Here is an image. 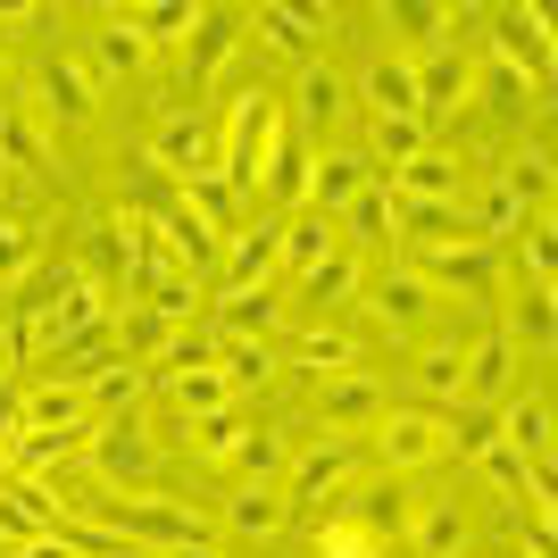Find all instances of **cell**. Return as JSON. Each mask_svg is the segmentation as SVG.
Masks as SVG:
<instances>
[{
    "label": "cell",
    "instance_id": "obj_1",
    "mask_svg": "<svg viewBox=\"0 0 558 558\" xmlns=\"http://www.w3.org/2000/svg\"><path fill=\"white\" fill-rule=\"evenodd\" d=\"M276 134H283V100L267 93V84H242V93L226 100V125H217V175H226L233 192H258V167H267Z\"/></svg>",
    "mask_w": 558,
    "mask_h": 558
},
{
    "label": "cell",
    "instance_id": "obj_2",
    "mask_svg": "<svg viewBox=\"0 0 558 558\" xmlns=\"http://www.w3.org/2000/svg\"><path fill=\"white\" fill-rule=\"evenodd\" d=\"M359 466H367V442H342V434H317L308 450H292V466H283V509H326V500H342L350 484H359Z\"/></svg>",
    "mask_w": 558,
    "mask_h": 558
},
{
    "label": "cell",
    "instance_id": "obj_3",
    "mask_svg": "<svg viewBox=\"0 0 558 558\" xmlns=\"http://www.w3.org/2000/svg\"><path fill=\"white\" fill-rule=\"evenodd\" d=\"M84 475H93L100 492H142L159 475V442L142 434V417H100L93 434H84Z\"/></svg>",
    "mask_w": 558,
    "mask_h": 558
},
{
    "label": "cell",
    "instance_id": "obj_4",
    "mask_svg": "<svg viewBox=\"0 0 558 558\" xmlns=\"http://www.w3.org/2000/svg\"><path fill=\"white\" fill-rule=\"evenodd\" d=\"M367 450L384 475H417V466H442L450 459V425L434 409H384L367 425Z\"/></svg>",
    "mask_w": 558,
    "mask_h": 558
},
{
    "label": "cell",
    "instance_id": "obj_5",
    "mask_svg": "<svg viewBox=\"0 0 558 558\" xmlns=\"http://www.w3.org/2000/svg\"><path fill=\"white\" fill-rule=\"evenodd\" d=\"M142 159L159 167L167 184H192V175L217 167V125L201 109H167L159 125H150V142H142Z\"/></svg>",
    "mask_w": 558,
    "mask_h": 558
},
{
    "label": "cell",
    "instance_id": "obj_6",
    "mask_svg": "<svg viewBox=\"0 0 558 558\" xmlns=\"http://www.w3.org/2000/svg\"><path fill=\"white\" fill-rule=\"evenodd\" d=\"M409 267L425 276V292H459V301H492L500 292V258L484 242H425Z\"/></svg>",
    "mask_w": 558,
    "mask_h": 558
},
{
    "label": "cell",
    "instance_id": "obj_7",
    "mask_svg": "<svg viewBox=\"0 0 558 558\" xmlns=\"http://www.w3.org/2000/svg\"><path fill=\"white\" fill-rule=\"evenodd\" d=\"M492 59H500V68H517L534 93H550V17H542V9H525V0L492 9Z\"/></svg>",
    "mask_w": 558,
    "mask_h": 558
},
{
    "label": "cell",
    "instance_id": "obj_8",
    "mask_svg": "<svg viewBox=\"0 0 558 558\" xmlns=\"http://www.w3.org/2000/svg\"><path fill=\"white\" fill-rule=\"evenodd\" d=\"M359 292H367V317L392 333V342H417L425 317H434V292H425V276L409 267V258H400V267H384L375 283H359Z\"/></svg>",
    "mask_w": 558,
    "mask_h": 558
},
{
    "label": "cell",
    "instance_id": "obj_9",
    "mask_svg": "<svg viewBox=\"0 0 558 558\" xmlns=\"http://www.w3.org/2000/svg\"><path fill=\"white\" fill-rule=\"evenodd\" d=\"M517 359H525V350L500 326L475 333V342H466V367H459V409H500V400L517 392Z\"/></svg>",
    "mask_w": 558,
    "mask_h": 558
},
{
    "label": "cell",
    "instance_id": "obj_10",
    "mask_svg": "<svg viewBox=\"0 0 558 558\" xmlns=\"http://www.w3.org/2000/svg\"><path fill=\"white\" fill-rule=\"evenodd\" d=\"M384 409H392V400H384V384H375L367 367L326 375V384H317V425H326V434H342V442H359V434H367Z\"/></svg>",
    "mask_w": 558,
    "mask_h": 558
},
{
    "label": "cell",
    "instance_id": "obj_11",
    "mask_svg": "<svg viewBox=\"0 0 558 558\" xmlns=\"http://www.w3.org/2000/svg\"><path fill=\"white\" fill-rule=\"evenodd\" d=\"M409 68H417V117H425V125L475 100V59H466L459 43H442V50H417Z\"/></svg>",
    "mask_w": 558,
    "mask_h": 558
},
{
    "label": "cell",
    "instance_id": "obj_12",
    "mask_svg": "<svg viewBox=\"0 0 558 558\" xmlns=\"http://www.w3.org/2000/svg\"><path fill=\"white\" fill-rule=\"evenodd\" d=\"M242 25H251L267 50H283V59H301V68H308V59H317V43L333 34V9H326V0H317V9H283V0H258Z\"/></svg>",
    "mask_w": 558,
    "mask_h": 558
},
{
    "label": "cell",
    "instance_id": "obj_13",
    "mask_svg": "<svg viewBox=\"0 0 558 558\" xmlns=\"http://www.w3.org/2000/svg\"><path fill=\"white\" fill-rule=\"evenodd\" d=\"M233 50H242V17H233V9H201L192 34H184V84H192V93H209Z\"/></svg>",
    "mask_w": 558,
    "mask_h": 558
},
{
    "label": "cell",
    "instance_id": "obj_14",
    "mask_svg": "<svg viewBox=\"0 0 558 558\" xmlns=\"http://www.w3.org/2000/svg\"><path fill=\"white\" fill-rule=\"evenodd\" d=\"M350 117V75H333L326 59H308L301 68V84H292V134H333V125H342Z\"/></svg>",
    "mask_w": 558,
    "mask_h": 558
},
{
    "label": "cell",
    "instance_id": "obj_15",
    "mask_svg": "<svg viewBox=\"0 0 558 558\" xmlns=\"http://www.w3.org/2000/svg\"><path fill=\"white\" fill-rule=\"evenodd\" d=\"M492 442H509L534 475H550V400H542V392H509V400H500Z\"/></svg>",
    "mask_w": 558,
    "mask_h": 558
},
{
    "label": "cell",
    "instance_id": "obj_16",
    "mask_svg": "<svg viewBox=\"0 0 558 558\" xmlns=\"http://www.w3.org/2000/svg\"><path fill=\"white\" fill-rule=\"evenodd\" d=\"M367 184H375L367 150H317V175H308V209L342 226V209H350V201H359Z\"/></svg>",
    "mask_w": 558,
    "mask_h": 558
},
{
    "label": "cell",
    "instance_id": "obj_17",
    "mask_svg": "<svg viewBox=\"0 0 558 558\" xmlns=\"http://www.w3.org/2000/svg\"><path fill=\"white\" fill-rule=\"evenodd\" d=\"M276 217H258V226H233L226 233V292H267L276 283Z\"/></svg>",
    "mask_w": 558,
    "mask_h": 558
},
{
    "label": "cell",
    "instance_id": "obj_18",
    "mask_svg": "<svg viewBox=\"0 0 558 558\" xmlns=\"http://www.w3.org/2000/svg\"><path fill=\"white\" fill-rule=\"evenodd\" d=\"M308 175H317V150H308V142L283 125L276 150H267V167H258V192H267L276 209H308Z\"/></svg>",
    "mask_w": 558,
    "mask_h": 558
},
{
    "label": "cell",
    "instance_id": "obj_19",
    "mask_svg": "<svg viewBox=\"0 0 558 558\" xmlns=\"http://www.w3.org/2000/svg\"><path fill=\"white\" fill-rule=\"evenodd\" d=\"M350 100H367L375 117H417V68H409L400 50H375L367 75L350 84Z\"/></svg>",
    "mask_w": 558,
    "mask_h": 558
},
{
    "label": "cell",
    "instance_id": "obj_20",
    "mask_svg": "<svg viewBox=\"0 0 558 558\" xmlns=\"http://www.w3.org/2000/svg\"><path fill=\"white\" fill-rule=\"evenodd\" d=\"M25 425L34 434H93V400H84L75 375H50V384L25 392Z\"/></svg>",
    "mask_w": 558,
    "mask_h": 558
},
{
    "label": "cell",
    "instance_id": "obj_21",
    "mask_svg": "<svg viewBox=\"0 0 558 558\" xmlns=\"http://www.w3.org/2000/svg\"><path fill=\"white\" fill-rule=\"evenodd\" d=\"M400 534H409V550H417V558H466V534H475V525H466L459 500H417Z\"/></svg>",
    "mask_w": 558,
    "mask_h": 558
},
{
    "label": "cell",
    "instance_id": "obj_22",
    "mask_svg": "<svg viewBox=\"0 0 558 558\" xmlns=\"http://www.w3.org/2000/svg\"><path fill=\"white\" fill-rule=\"evenodd\" d=\"M50 525H59V500H50V484H0V542L9 550H25V542H43Z\"/></svg>",
    "mask_w": 558,
    "mask_h": 558
},
{
    "label": "cell",
    "instance_id": "obj_23",
    "mask_svg": "<svg viewBox=\"0 0 558 558\" xmlns=\"http://www.w3.org/2000/svg\"><path fill=\"white\" fill-rule=\"evenodd\" d=\"M142 392H150V375H142L134 359H117V350L100 359L93 375H84V400H93V425H100V417H142Z\"/></svg>",
    "mask_w": 558,
    "mask_h": 558
},
{
    "label": "cell",
    "instance_id": "obj_24",
    "mask_svg": "<svg viewBox=\"0 0 558 558\" xmlns=\"http://www.w3.org/2000/svg\"><path fill=\"white\" fill-rule=\"evenodd\" d=\"M0 167H17V175H50V134L34 100H0Z\"/></svg>",
    "mask_w": 558,
    "mask_h": 558
},
{
    "label": "cell",
    "instance_id": "obj_25",
    "mask_svg": "<svg viewBox=\"0 0 558 558\" xmlns=\"http://www.w3.org/2000/svg\"><path fill=\"white\" fill-rule=\"evenodd\" d=\"M333 509H350L359 525H367L375 542H392L400 525H409V492H400V475H375V484H350Z\"/></svg>",
    "mask_w": 558,
    "mask_h": 558
},
{
    "label": "cell",
    "instance_id": "obj_26",
    "mask_svg": "<svg viewBox=\"0 0 558 558\" xmlns=\"http://www.w3.org/2000/svg\"><path fill=\"white\" fill-rule=\"evenodd\" d=\"M417 150H434V125H425V117H375V142H367L375 184H392V175L417 159Z\"/></svg>",
    "mask_w": 558,
    "mask_h": 558
},
{
    "label": "cell",
    "instance_id": "obj_27",
    "mask_svg": "<svg viewBox=\"0 0 558 558\" xmlns=\"http://www.w3.org/2000/svg\"><path fill=\"white\" fill-rule=\"evenodd\" d=\"M283 301L276 292H226L217 301V342H276Z\"/></svg>",
    "mask_w": 558,
    "mask_h": 558
},
{
    "label": "cell",
    "instance_id": "obj_28",
    "mask_svg": "<svg viewBox=\"0 0 558 558\" xmlns=\"http://www.w3.org/2000/svg\"><path fill=\"white\" fill-rule=\"evenodd\" d=\"M43 109L59 117V125H93V68H84V59H50L43 68Z\"/></svg>",
    "mask_w": 558,
    "mask_h": 558
},
{
    "label": "cell",
    "instance_id": "obj_29",
    "mask_svg": "<svg viewBox=\"0 0 558 558\" xmlns=\"http://www.w3.org/2000/svg\"><path fill=\"white\" fill-rule=\"evenodd\" d=\"M283 525H292V509H283L276 484H242L226 500V534H242V542H276Z\"/></svg>",
    "mask_w": 558,
    "mask_h": 558
},
{
    "label": "cell",
    "instance_id": "obj_30",
    "mask_svg": "<svg viewBox=\"0 0 558 558\" xmlns=\"http://www.w3.org/2000/svg\"><path fill=\"white\" fill-rule=\"evenodd\" d=\"M333 217H317V209H292V217H276V258L283 267H292V276H308V267H317V258L333 251Z\"/></svg>",
    "mask_w": 558,
    "mask_h": 558
},
{
    "label": "cell",
    "instance_id": "obj_31",
    "mask_svg": "<svg viewBox=\"0 0 558 558\" xmlns=\"http://www.w3.org/2000/svg\"><path fill=\"white\" fill-rule=\"evenodd\" d=\"M201 367H217V326H175L167 350L142 375H150V384H184V375H201Z\"/></svg>",
    "mask_w": 558,
    "mask_h": 558
},
{
    "label": "cell",
    "instance_id": "obj_32",
    "mask_svg": "<svg viewBox=\"0 0 558 558\" xmlns=\"http://www.w3.org/2000/svg\"><path fill=\"white\" fill-rule=\"evenodd\" d=\"M233 475L242 484H283V466H292V434H276V425H251L242 442H233Z\"/></svg>",
    "mask_w": 558,
    "mask_h": 558
},
{
    "label": "cell",
    "instance_id": "obj_33",
    "mask_svg": "<svg viewBox=\"0 0 558 558\" xmlns=\"http://www.w3.org/2000/svg\"><path fill=\"white\" fill-rule=\"evenodd\" d=\"M392 201H459V159L450 150H417L392 175Z\"/></svg>",
    "mask_w": 558,
    "mask_h": 558
},
{
    "label": "cell",
    "instance_id": "obj_34",
    "mask_svg": "<svg viewBox=\"0 0 558 558\" xmlns=\"http://www.w3.org/2000/svg\"><path fill=\"white\" fill-rule=\"evenodd\" d=\"M359 283H367V267H359V251H350V242H333V251H326V258H317V267H308V276H301V301L333 308V301H350Z\"/></svg>",
    "mask_w": 558,
    "mask_h": 558
},
{
    "label": "cell",
    "instance_id": "obj_35",
    "mask_svg": "<svg viewBox=\"0 0 558 558\" xmlns=\"http://www.w3.org/2000/svg\"><path fill=\"white\" fill-rule=\"evenodd\" d=\"M459 367H466V342H459V333H442V342H425V350H417L409 384H417L425 400H450V409H459Z\"/></svg>",
    "mask_w": 558,
    "mask_h": 558
},
{
    "label": "cell",
    "instance_id": "obj_36",
    "mask_svg": "<svg viewBox=\"0 0 558 558\" xmlns=\"http://www.w3.org/2000/svg\"><path fill=\"white\" fill-rule=\"evenodd\" d=\"M242 201H251V192H233L226 175H217V167H209V175H192V184H184V209L201 217V226H209L217 242H226V233L242 226Z\"/></svg>",
    "mask_w": 558,
    "mask_h": 558
},
{
    "label": "cell",
    "instance_id": "obj_37",
    "mask_svg": "<svg viewBox=\"0 0 558 558\" xmlns=\"http://www.w3.org/2000/svg\"><path fill=\"white\" fill-rule=\"evenodd\" d=\"M384 25H392V34H409L417 50H442L450 25H459V9H442V0H392V9H384Z\"/></svg>",
    "mask_w": 558,
    "mask_h": 558
},
{
    "label": "cell",
    "instance_id": "obj_38",
    "mask_svg": "<svg viewBox=\"0 0 558 558\" xmlns=\"http://www.w3.org/2000/svg\"><path fill=\"white\" fill-rule=\"evenodd\" d=\"M217 375L233 384V400L276 384V342H217Z\"/></svg>",
    "mask_w": 558,
    "mask_h": 558
},
{
    "label": "cell",
    "instance_id": "obj_39",
    "mask_svg": "<svg viewBox=\"0 0 558 558\" xmlns=\"http://www.w3.org/2000/svg\"><path fill=\"white\" fill-rule=\"evenodd\" d=\"M34 267H43V226L34 217H0V283L17 292Z\"/></svg>",
    "mask_w": 558,
    "mask_h": 558
},
{
    "label": "cell",
    "instance_id": "obj_40",
    "mask_svg": "<svg viewBox=\"0 0 558 558\" xmlns=\"http://www.w3.org/2000/svg\"><path fill=\"white\" fill-rule=\"evenodd\" d=\"M142 59H150V43H142L134 25H125V9H117V17L93 34V68L100 75H142Z\"/></svg>",
    "mask_w": 558,
    "mask_h": 558
},
{
    "label": "cell",
    "instance_id": "obj_41",
    "mask_svg": "<svg viewBox=\"0 0 558 558\" xmlns=\"http://www.w3.org/2000/svg\"><path fill=\"white\" fill-rule=\"evenodd\" d=\"M167 333H175V326H167V317H159V308H125V317H117V359H134V367H150V359H159V350H167Z\"/></svg>",
    "mask_w": 558,
    "mask_h": 558
},
{
    "label": "cell",
    "instance_id": "obj_42",
    "mask_svg": "<svg viewBox=\"0 0 558 558\" xmlns=\"http://www.w3.org/2000/svg\"><path fill=\"white\" fill-rule=\"evenodd\" d=\"M475 100L500 109V117H525L534 109V84H525L517 68H500V59H475Z\"/></svg>",
    "mask_w": 558,
    "mask_h": 558
},
{
    "label": "cell",
    "instance_id": "obj_43",
    "mask_svg": "<svg viewBox=\"0 0 558 558\" xmlns=\"http://www.w3.org/2000/svg\"><path fill=\"white\" fill-rule=\"evenodd\" d=\"M550 301H558V292H542V283H525V292H517V301H509V326H500V333H509L517 350H550Z\"/></svg>",
    "mask_w": 558,
    "mask_h": 558
},
{
    "label": "cell",
    "instance_id": "obj_44",
    "mask_svg": "<svg viewBox=\"0 0 558 558\" xmlns=\"http://www.w3.org/2000/svg\"><path fill=\"white\" fill-rule=\"evenodd\" d=\"M192 17H201L192 0H142V9H125V25H134V34H142L150 50H159V43H184V34H192Z\"/></svg>",
    "mask_w": 558,
    "mask_h": 558
},
{
    "label": "cell",
    "instance_id": "obj_45",
    "mask_svg": "<svg viewBox=\"0 0 558 558\" xmlns=\"http://www.w3.org/2000/svg\"><path fill=\"white\" fill-rule=\"evenodd\" d=\"M292 359L317 367V375H350V367H359V342L333 333V326H308V333H292Z\"/></svg>",
    "mask_w": 558,
    "mask_h": 558
},
{
    "label": "cell",
    "instance_id": "obj_46",
    "mask_svg": "<svg viewBox=\"0 0 558 558\" xmlns=\"http://www.w3.org/2000/svg\"><path fill=\"white\" fill-rule=\"evenodd\" d=\"M167 392H175V417H217V409H233V384L217 367H201V375H184V384H167Z\"/></svg>",
    "mask_w": 558,
    "mask_h": 558
},
{
    "label": "cell",
    "instance_id": "obj_47",
    "mask_svg": "<svg viewBox=\"0 0 558 558\" xmlns=\"http://www.w3.org/2000/svg\"><path fill=\"white\" fill-rule=\"evenodd\" d=\"M342 226L359 233V242H384V233L400 226V201H392V184H367V192H359V201L342 209Z\"/></svg>",
    "mask_w": 558,
    "mask_h": 558
},
{
    "label": "cell",
    "instance_id": "obj_48",
    "mask_svg": "<svg viewBox=\"0 0 558 558\" xmlns=\"http://www.w3.org/2000/svg\"><path fill=\"white\" fill-rule=\"evenodd\" d=\"M500 192H509L517 209H542L550 201V150H525V159L500 167Z\"/></svg>",
    "mask_w": 558,
    "mask_h": 558
},
{
    "label": "cell",
    "instance_id": "obj_49",
    "mask_svg": "<svg viewBox=\"0 0 558 558\" xmlns=\"http://www.w3.org/2000/svg\"><path fill=\"white\" fill-rule=\"evenodd\" d=\"M251 434V409L233 400V409H217V417H192V450L201 459H233V442Z\"/></svg>",
    "mask_w": 558,
    "mask_h": 558
},
{
    "label": "cell",
    "instance_id": "obj_50",
    "mask_svg": "<svg viewBox=\"0 0 558 558\" xmlns=\"http://www.w3.org/2000/svg\"><path fill=\"white\" fill-rule=\"evenodd\" d=\"M317 558H384V542H375L359 517H326V525H317Z\"/></svg>",
    "mask_w": 558,
    "mask_h": 558
},
{
    "label": "cell",
    "instance_id": "obj_51",
    "mask_svg": "<svg viewBox=\"0 0 558 558\" xmlns=\"http://www.w3.org/2000/svg\"><path fill=\"white\" fill-rule=\"evenodd\" d=\"M142 308H159L167 326H192V276H175V267H167V276L142 292Z\"/></svg>",
    "mask_w": 558,
    "mask_h": 558
},
{
    "label": "cell",
    "instance_id": "obj_52",
    "mask_svg": "<svg viewBox=\"0 0 558 558\" xmlns=\"http://www.w3.org/2000/svg\"><path fill=\"white\" fill-rule=\"evenodd\" d=\"M517 242H525V283H542V292H550V267H558V242H550V226H525Z\"/></svg>",
    "mask_w": 558,
    "mask_h": 558
},
{
    "label": "cell",
    "instance_id": "obj_53",
    "mask_svg": "<svg viewBox=\"0 0 558 558\" xmlns=\"http://www.w3.org/2000/svg\"><path fill=\"white\" fill-rule=\"evenodd\" d=\"M17 359H25V326L0 317V384H17Z\"/></svg>",
    "mask_w": 558,
    "mask_h": 558
},
{
    "label": "cell",
    "instance_id": "obj_54",
    "mask_svg": "<svg viewBox=\"0 0 558 558\" xmlns=\"http://www.w3.org/2000/svg\"><path fill=\"white\" fill-rule=\"evenodd\" d=\"M25 25H43V0H0V34H25Z\"/></svg>",
    "mask_w": 558,
    "mask_h": 558
},
{
    "label": "cell",
    "instance_id": "obj_55",
    "mask_svg": "<svg viewBox=\"0 0 558 558\" xmlns=\"http://www.w3.org/2000/svg\"><path fill=\"white\" fill-rule=\"evenodd\" d=\"M17 558H75V542H68V534H59V525H50V534H43V542H25V550H17Z\"/></svg>",
    "mask_w": 558,
    "mask_h": 558
},
{
    "label": "cell",
    "instance_id": "obj_56",
    "mask_svg": "<svg viewBox=\"0 0 558 558\" xmlns=\"http://www.w3.org/2000/svg\"><path fill=\"white\" fill-rule=\"evenodd\" d=\"M525 558H550V517H525Z\"/></svg>",
    "mask_w": 558,
    "mask_h": 558
},
{
    "label": "cell",
    "instance_id": "obj_57",
    "mask_svg": "<svg viewBox=\"0 0 558 558\" xmlns=\"http://www.w3.org/2000/svg\"><path fill=\"white\" fill-rule=\"evenodd\" d=\"M159 558H226V550H217V542L201 534V542H175V550H159Z\"/></svg>",
    "mask_w": 558,
    "mask_h": 558
},
{
    "label": "cell",
    "instance_id": "obj_58",
    "mask_svg": "<svg viewBox=\"0 0 558 558\" xmlns=\"http://www.w3.org/2000/svg\"><path fill=\"white\" fill-rule=\"evenodd\" d=\"M0 93H9V59H0Z\"/></svg>",
    "mask_w": 558,
    "mask_h": 558
},
{
    "label": "cell",
    "instance_id": "obj_59",
    "mask_svg": "<svg viewBox=\"0 0 558 558\" xmlns=\"http://www.w3.org/2000/svg\"><path fill=\"white\" fill-rule=\"evenodd\" d=\"M0 550H9V542H0Z\"/></svg>",
    "mask_w": 558,
    "mask_h": 558
}]
</instances>
